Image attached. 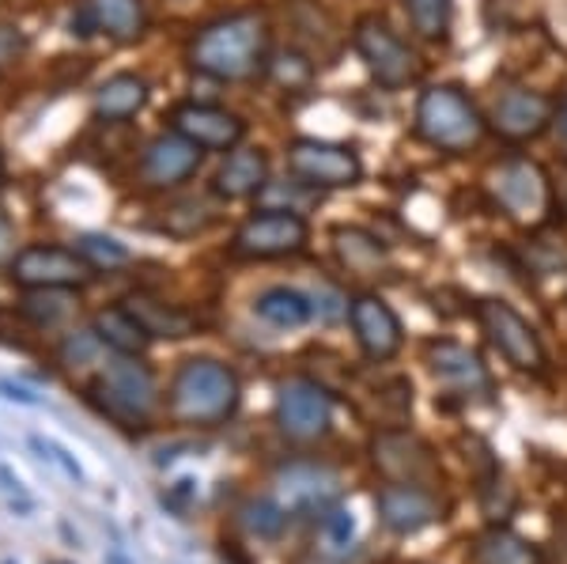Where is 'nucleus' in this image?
Instances as JSON below:
<instances>
[{"instance_id": "bb28decb", "label": "nucleus", "mask_w": 567, "mask_h": 564, "mask_svg": "<svg viewBox=\"0 0 567 564\" xmlns=\"http://www.w3.org/2000/svg\"><path fill=\"white\" fill-rule=\"evenodd\" d=\"M130 311L141 318V326L152 334V338H186V334H194V318L175 311V307L155 304L148 296L130 299Z\"/></svg>"}, {"instance_id": "a878e982", "label": "nucleus", "mask_w": 567, "mask_h": 564, "mask_svg": "<svg viewBox=\"0 0 567 564\" xmlns=\"http://www.w3.org/2000/svg\"><path fill=\"white\" fill-rule=\"evenodd\" d=\"M254 311L269 326H277V330H296V326H303L310 318V299L296 293V288H269V293L258 296Z\"/></svg>"}, {"instance_id": "c9c22d12", "label": "nucleus", "mask_w": 567, "mask_h": 564, "mask_svg": "<svg viewBox=\"0 0 567 564\" xmlns=\"http://www.w3.org/2000/svg\"><path fill=\"white\" fill-rule=\"evenodd\" d=\"M0 178H4V160H0Z\"/></svg>"}, {"instance_id": "6ab92c4d", "label": "nucleus", "mask_w": 567, "mask_h": 564, "mask_svg": "<svg viewBox=\"0 0 567 564\" xmlns=\"http://www.w3.org/2000/svg\"><path fill=\"white\" fill-rule=\"evenodd\" d=\"M379 515L393 534H416L435 520H443V507L432 496V489L416 485H386L379 493Z\"/></svg>"}, {"instance_id": "4be33fe9", "label": "nucleus", "mask_w": 567, "mask_h": 564, "mask_svg": "<svg viewBox=\"0 0 567 564\" xmlns=\"http://www.w3.org/2000/svg\"><path fill=\"white\" fill-rule=\"evenodd\" d=\"M144 103H148V84L133 72H117L95 91V114L106 122H130L144 111Z\"/></svg>"}, {"instance_id": "c85d7f7f", "label": "nucleus", "mask_w": 567, "mask_h": 564, "mask_svg": "<svg viewBox=\"0 0 567 564\" xmlns=\"http://www.w3.org/2000/svg\"><path fill=\"white\" fill-rule=\"evenodd\" d=\"M72 307H76V304H72L69 288H31L27 299H23V315L31 318V322H39V326L61 322Z\"/></svg>"}, {"instance_id": "f03ea898", "label": "nucleus", "mask_w": 567, "mask_h": 564, "mask_svg": "<svg viewBox=\"0 0 567 564\" xmlns=\"http://www.w3.org/2000/svg\"><path fill=\"white\" fill-rule=\"evenodd\" d=\"M239 406V379L219 360H186L171 383V413L182 424H219Z\"/></svg>"}, {"instance_id": "393cba45", "label": "nucleus", "mask_w": 567, "mask_h": 564, "mask_svg": "<svg viewBox=\"0 0 567 564\" xmlns=\"http://www.w3.org/2000/svg\"><path fill=\"white\" fill-rule=\"evenodd\" d=\"M473 564H542V553L523 534L507 531V526H492L473 545Z\"/></svg>"}, {"instance_id": "aec40b11", "label": "nucleus", "mask_w": 567, "mask_h": 564, "mask_svg": "<svg viewBox=\"0 0 567 564\" xmlns=\"http://www.w3.org/2000/svg\"><path fill=\"white\" fill-rule=\"evenodd\" d=\"M265 178H269V160H265L261 148H231L227 152V160L219 163L213 189H216V197L243 202V197L261 194Z\"/></svg>"}, {"instance_id": "dca6fc26", "label": "nucleus", "mask_w": 567, "mask_h": 564, "mask_svg": "<svg viewBox=\"0 0 567 564\" xmlns=\"http://www.w3.org/2000/svg\"><path fill=\"white\" fill-rule=\"evenodd\" d=\"M349 318H352L355 341H360V349L368 352L371 360L398 357L401 338H405V334H401V318L393 315V307L386 304V299H382V296L352 299Z\"/></svg>"}, {"instance_id": "cd10ccee", "label": "nucleus", "mask_w": 567, "mask_h": 564, "mask_svg": "<svg viewBox=\"0 0 567 564\" xmlns=\"http://www.w3.org/2000/svg\"><path fill=\"white\" fill-rule=\"evenodd\" d=\"M405 16L420 39L439 42V39H446V31H451L454 0H405Z\"/></svg>"}, {"instance_id": "2eb2a0df", "label": "nucleus", "mask_w": 567, "mask_h": 564, "mask_svg": "<svg viewBox=\"0 0 567 564\" xmlns=\"http://www.w3.org/2000/svg\"><path fill=\"white\" fill-rule=\"evenodd\" d=\"M200 152L189 136L182 133H163L144 148V160H141V175L148 186L155 189H171L178 182L194 178L197 167H200Z\"/></svg>"}, {"instance_id": "f704fd0d", "label": "nucleus", "mask_w": 567, "mask_h": 564, "mask_svg": "<svg viewBox=\"0 0 567 564\" xmlns=\"http://www.w3.org/2000/svg\"><path fill=\"white\" fill-rule=\"evenodd\" d=\"M8 254H12V227L0 224V266L8 262Z\"/></svg>"}, {"instance_id": "4468645a", "label": "nucleus", "mask_w": 567, "mask_h": 564, "mask_svg": "<svg viewBox=\"0 0 567 564\" xmlns=\"http://www.w3.org/2000/svg\"><path fill=\"white\" fill-rule=\"evenodd\" d=\"M277 485L288 515H326L341 493V478L318 462H291L277 474Z\"/></svg>"}, {"instance_id": "b1692460", "label": "nucleus", "mask_w": 567, "mask_h": 564, "mask_svg": "<svg viewBox=\"0 0 567 564\" xmlns=\"http://www.w3.org/2000/svg\"><path fill=\"white\" fill-rule=\"evenodd\" d=\"M333 247L344 269L360 273V277H374L379 269H386V247L363 227H333Z\"/></svg>"}, {"instance_id": "9d476101", "label": "nucleus", "mask_w": 567, "mask_h": 564, "mask_svg": "<svg viewBox=\"0 0 567 564\" xmlns=\"http://www.w3.org/2000/svg\"><path fill=\"white\" fill-rule=\"evenodd\" d=\"M477 318H481L484 334H488V341L496 345V349L515 363V368H523V371H542L545 368L542 338H537L534 326H529L511 304H503V299H481Z\"/></svg>"}, {"instance_id": "20e7f679", "label": "nucleus", "mask_w": 567, "mask_h": 564, "mask_svg": "<svg viewBox=\"0 0 567 564\" xmlns=\"http://www.w3.org/2000/svg\"><path fill=\"white\" fill-rule=\"evenodd\" d=\"M95 402L117 424H144L152 417L155 402H159L152 368L136 357L110 360L103 376L95 379Z\"/></svg>"}, {"instance_id": "f8f14e48", "label": "nucleus", "mask_w": 567, "mask_h": 564, "mask_svg": "<svg viewBox=\"0 0 567 564\" xmlns=\"http://www.w3.org/2000/svg\"><path fill=\"white\" fill-rule=\"evenodd\" d=\"M329 421H333V402L318 383L310 379H288L280 387L277 398V424L288 440L296 443H315L329 432Z\"/></svg>"}, {"instance_id": "423d86ee", "label": "nucleus", "mask_w": 567, "mask_h": 564, "mask_svg": "<svg viewBox=\"0 0 567 564\" xmlns=\"http://www.w3.org/2000/svg\"><path fill=\"white\" fill-rule=\"evenodd\" d=\"M352 42H355V53L363 58V65H368V72L386 91L409 88L420 76V58L401 42V34L393 31L386 20H379V16H363L352 31Z\"/></svg>"}, {"instance_id": "2f4dec72", "label": "nucleus", "mask_w": 567, "mask_h": 564, "mask_svg": "<svg viewBox=\"0 0 567 564\" xmlns=\"http://www.w3.org/2000/svg\"><path fill=\"white\" fill-rule=\"evenodd\" d=\"M322 534H326V542L333 545V550H344V545L352 542V534H355L352 512H344V507H329V512L322 515Z\"/></svg>"}, {"instance_id": "ddd939ff", "label": "nucleus", "mask_w": 567, "mask_h": 564, "mask_svg": "<svg viewBox=\"0 0 567 564\" xmlns=\"http://www.w3.org/2000/svg\"><path fill=\"white\" fill-rule=\"evenodd\" d=\"M488 122L503 141L523 144V141L542 136L548 125L556 122V106H553V99L534 88H507V91H499V99L492 103Z\"/></svg>"}, {"instance_id": "0eeeda50", "label": "nucleus", "mask_w": 567, "mask_h": 564, "mask_svg": "<svg viewBox=\"0 0 567 564\" xmlns=\"http://www.w3.org/2000/svg\"><path fill=\"white\" fill-rule=\"evenodd\" d=\"M492 197L499 202L503 213L518 224H545L548 213H553V186H548V175L537 167L534 160H507L492 171Z\"/></svg>"}, {"instance_id": "9b49d317", "label": "nucleus", "mask_w": 567, "mask_h": 564, "mask_svg": "<svg viewBox=\"0 0 567 564\" xmlns=\"http://www.w3.org/2000/svg\"><path fill=\"white\" fill-rule=\"evenodd\" d=\"M95 266L69 247H23L12 258V280L20 288H80L91 280Z\"/></svg>"}, {"instance_id": "7c9ffc66", "label": "nucleus", "mask_w": 567, "mask_h": 564, "mask_svg": "<svg viewBox=\"0 0 567 564\" xmlns=\"http://www.w3.org/2000/svg\"><path fill=\"white\" fill-rule=\"evenodd\" d=\"M76 250L84 254L95 269H117L130 262V250H125L117 239H110V235H84Z\"/></svg>"}, {"instance_id": "f257e3e1", "label": "nucleus", "mask_w": 567, "mask_h": 564, "mask_svg": "<svg viewBox=\"0 0 567 564\" xmlns=\"http://www.w3.org/2000/svg\"><path fill=\"white\" fill-rule=\"evenodd\" d=\"M269 31L258 12H235L227 20L208 23L189 45V61L197 72L216 80H250L265 65Z\"/></svg>"}, {"instance_id": "c756f323", "label": "nucleus", "mask_w": 567, "mask_h": 564, "mask_svg": "<svg viewBox=\"0 0 567 564\" xmlns=\"http://www.w3.org/2000/svg\"><path fill=\"white\" fill-rule=\"evenodd\" d=\"M239 520L254 539H280L284 526H288V512L272 500H250V504H243Z\"/></svg>"}, {"instance_id": "a211bd4d", "label": "nucleus", "mask_w": 567, "mask_h": 564, "mask_svg": "<svg viewBox=\"0 0 567 564\" xmlns=\"http://www.w3.org/2000/svg\"><path fill=\"white\" fill-rule=\"evenodd\" d=\"M427 363H432L435 379L451 390V394L473 398V394H488L492 390V379H488V371H484L481 357L458 341H432L427 345Z\"/></svg>"}, {"instance_id": "6e6552de", "label": "nucleus", "mask_w": 567, "mask_h": 564, "mask_svg": "<svg viewBox=\"0 0 567 564\" xmlns=\"http://www.w3.org/2000/svg\"><path fill=\"white\" fill-rule=\"evenodd\" d=\"M307 247V221L291 208H261L231 239L235 258H284Z\"/></svg>"}, {"instance_id": "1a4fd4ad", "label": "nucleus", "mask_w": 567, "mask_h": 564, "mask_svg": "<svg viewBox=\"0 0 567 564\" xmlns=\"http://www.w3.org/2000/svg\"><path fill=\"white\" fill-rule=\"evenodd\" d=\"M371 459L379 466V474L390 481V485H416V489H432L439 481V459L435 451L427 448L420 435L401 432V429H386L374 435L371 443Z\"/></svg>"}, {"instance_id": "473e14b6", "label": "nucleus", "mask_w": 567, "mask_h": 564, "mask_svg": "<svg viewBox=\"0 0 567 564\" xmlns=\"http://www.w3.org/2000/svg\"><path fill=\"white\" fill-rule=\"evenodd\" d=\"M23 53V39L16 34V27H0V69H8Z\"/></svg>"}, {"instance_id": "39448f33", "label": "nucleus", "mask_w": 567, "mask_h": 564, "mask_svg": "<svg viewBox=\"0 0 567 564\" xmlns=\"http://www.w3.org/2000/svg\"><path fill=\"white\" fill-rule=\"evenodd\" d=\"M288 171L299 186L310 189H349L363 178L360 152L337 141H318V136H299L288 148Z\"/></svg>"}, {"instance_id": "f3484780", "label": "nucleus", "mask_w": 567, "mask_h": 564, "mask_svg": "<svg viewBox=\"0 0 567 564\" xmlns=\"http://www.w3.org/2000/svg\"><path fill=\"white\" fill-rule=\"evenodd\" d=\"M171 122H175V133L189 136V141L205 152H231L246 136L243 117H235L231 111H219V106H205V103L178 106V111L171 114Z\"/></svg>"}, {"instance_id": "412c9836", "label": "nucleus", "mask_w": 567, "mask_h": 564, "mask_svg": "<svg viewBox=\"0 0 567 564\" xmlns=\"http://www.w3.org/2000/svg\"><path fill=\"white\" fill-rule=\"evenodd\" d=\"M84 27H95L114 42H133L144 34L148 16H144L141 0H84Z\"/></svg>"}, {"instance_id": "7ed1b4c3", "label": "nucleus", "mask_w": 567, "mask_h": 564, "mask_svg": "<svg viewBox=\"0 0 567 564\" xmlns=\"http://www.w3.org/2000/svg\"><path fill=\"white\" fill-rule=\"evenodd\" d=\"M416 133L424 136L432 148L462 156L473 152L484 136V117L458 88L439 84L427 88L416 103Z\"/></svg>"}, {"instance_id": "72a5a7b5", "label": "nucleus", "mask_w": 567, "mask_h": 564, "mask_svg": "<svg viewBox=\"0 0 567 564\" xmlns=\"http://www.w3.org/2000/svg\"><path fill=\"white\" fill-rule=\"evenodd\" d=\"M556 144H560V152L567 156V103L560 106V111H556Z\"/></svg>"}, {"instance_id": "5701e85b", "label": "nucleus", "mask_w": 567, "mask_h": 564, "mask_svg": "<svg viewBox=\"0 0 567 564\" xmlns=\"http://www.w3.org/2000/svg\"><path fill=\"white\" fill-rule=\"evenodd\" d=\"M95 334H99V341L117 352V357H136V352H144V345L152 341V334L144 330L141 318H136L130 307H106V311H99Z\"/></svg>"}]
</instances>
